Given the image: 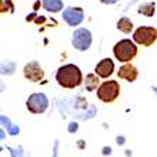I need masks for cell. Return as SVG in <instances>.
I'll use <instances>...</instances> for the list:
<instances>
[{
    "label": "cell",
    "mask_w": 157,
    "mask_h": 157,
    "mask_svg": "<svg viewBox=\"0 0 157 157\" xmlns=\"http://www.w3.org/2000/svg\"><path fill=\"white\" fill-rule=\"evenodd\" d=\"M55 79L59 86L67 88V89H74L82 84V72L77 65L65 64L58 68L55 74Z\"/></svg>",
    "instance_id": "cell-1"
},
{
    "label": "cell",
    "mask_w": 157,
    "mask_h": 157,
    "mask_svg": "<svg viewBox=\"0 0 157 157\" xmlns=\"http://www.w3.org/2000/svg\"><path fill=\"white\" fill-rule=\"evenodd\" d=\"M113 55L121 62H130L137 55V45L135 41L129 40V38L121 40L119 43L115 44Z\"/></svg>",
    "instance_id": "cell-2"
},
{
    "label": "cell",
    "mask_w": 157,
    "mask_h": 157,
    "mask_svg": "<svg viewBox=\"0 0 157 157\" xmlns=\"http://www.w3.org/2000/svg\"><path fill=\"white\" fill-rule=\"evenodd\" d=\"M121 94V85L117 81H106L99 85V88L96 89V96L99 101H102L105 103H112L117 99Z\"/></svg>",
    "instance_id": "cell-3"
},
{
    "label": "cell",
    "mask_w": 157,
    "mask_h": 157,
    "mask_svg": "<svg viewBox=\"0 0 157 157\" xmlns=\"http://www.w3.org/2000/svg\"><path fill=\"white\" fill-rule=\"evenodd\" d=\"M157 40V29L149 26H142L135 30L133 33V41L139 45L151 47Z\"/></svg>",
    "instance_id": "cell-4"
},
{
    "label": "cell",
    "mask_w": 157,
    "mask_h": 157,
    "mask_svg": "<svg viewBox=\"0 0 157 157\" xmlns=\"http://www.w3.org/2000/svg\"><path fill=\"white\" fill-rule=\"evenodd\" d=\"M48 105H50L48 98L45 96V94H43V92L31 94V95L29 96V99H27V102H26L27 109H29L31 113H34V115L44 113V112L47 110Z\"/></svg>",
    "instance_id": "cell-5"
},
{
    "label": "cell",
    "mask_w": 157,
    "mask_h": 157,
    "mask_svg": "<svg viewBox=\"0 0 157 157\" xmlns=\"http://www.w3.org/2000/svg\"><path fill=\"white\" fill-rule=\"evenodd\" d=\"M92 44V34L88 29H78L72 34V45L78 51H86Z\"/></svg>",
    "instance_id": "cell-6"
},
{
    "label": "cell",
    "mask_w": 157,
    "mask_h": 157,
    "mask_svg": "<svg viewBox=\"0 0 157 157\" xmlns=\"http://www.w3.org/2000/svg\"><path fill=\"white\" fill-rule=\"evenodd\" d=\"M23 75L24 78L31 82H40L44 79V70L37 61H31L24 65L23 68Z\"/></svg>",
    "instance_id": "cell-7"
},
{
    "label": "cell",
    "mask_w": 157,
    "mask_h": 157,
    "mask_svg": "<svg viewBox=\"0 0 157 157\" xmlns=\"http://www.w3.org/2000/svg\"><path fill=\"white\" fill-rule=\"evenodd\" d=\"M84 10L81 7H67L62 11V18L65 20V23L71 27H77L84 21Z\"/></svg>",
    "instance_id": "cell-8"
},
{
    "label": "cell",
    "mask_w": 157,
    "mask_h": 157,
    "mask_svg": "<svg viewBox=\"0 0 157 157\" xmlns=\"http://www.w3.org/2000/svg\"><path fill=\"white\" fill-rule=\"evenodd\" d=\"M137 75H139V71L135 65H132L130 62H124L117 71V77L121 79L128 81V82H135L137 79Z\"/></svg>",
    "instance_id": "cell-9"
},
{
    "label": "cell",
    "mask_w": 157,
    "mask_h": 157,
    "mask_svg": "<svg viewBox=\"0 0 157 157\" xmlns=\"http://www.w3.org/2000/svg\"><path fill=\"white\" fill-rule=\"evenodd\" d=\"M115 71V62L110 58H103L96 64L95 74H98L101 78H109Z\"/></svg>",
    "instance_id": "cell-10"
},
{
    "label": "cell",
    "mask_w": 157,
    "mask_h": 157,
    "mask_svg": "<svg viewBox=\"0 0 157 157\" xmlns=\"http://www.w3.org/2000/svg\"><path fill=\"white\" fill-rule=\"evenodd\" d=\"M41 6L50 13H58L62 10L64 3H62V0H43Z\"/></svg>",
    "instance_id": "cell-11"
},
{
    "label": "cell",
    "mask_w": 157,
    "mask_h": 157,
    "mask_svg": "<svg viewBox=\"0 0 157 157\" xmlns=\"http://www.w3.org/2000/svg\"><path fill=\"white\" fill-rule=\"evenodd\" d=\"M99 75L98 74H88L86 78H85V88H86L89 92L95 91L99 88Z\"/></svg>",
    "instance_id": "cell-12"
},
{
    "label": "cell",
    "mask_w": 157,
    "mask_h": 157,
    "mask_svg": "<svg viewBox=\"0 0 157 157\" xmlns=\"http://www.w3.org/2000/svg\"><path fill=\"white\" fill-rule=\"evenodd\" d=\"M116 27L119 31H122V33H124V34H129L133 31V23H132V20L128 17L119 18L116 23Z\"/></svg>",
    "instance_id": "cell-13"
},
{
    "label": "cell",
    "mask_w": 157,
    "mask_h": 157,
    "mask_svg": "<svg viewBox=\"0 0 157 157\" xmlns=\"http://www.w3.org/2000/svg\"><path fill=\"white\" fill-rule=\"evenodd\" d=\"M154 11H156V3L154 2H147L139 6V13L146 17H153Z\"/></svg>",
    "instance_id": "cell-14"
},
{
    "label": "cell",
    "mask_w": 157,
    "mask_h": 157,
    "mask_svg": "<svg viewBox=\"0 0 157 157\" xmlns=\"http://www.w3.org/2000/svg\"><path fill=\"white\" fill-rule=\"evenodd\" d=\"M6 128H7L9 133H10V135H13V136H16V135H18V133H20V129H18V126L10 124V122L7 121V117H6Z\"/></svg>",
    "instance_id": "cell-15"
},
{
    "label": "cell",
    "mask_w": 157,
    "mask_h": 157,
    "mask_svg": "<svg viewBox=\"0 0 157 157\" xmlns=\"http://www.w3.org/2000/svg\"><path fill=\"white\" fill-rule=\"evenodd\" d=\"M110 153H112V149H110L109 146H105L102 149V154H103V156H109Z\"/></svg>",
    "instance_id": "cell-16"
},
{
    "label": "cell",
    "mask_w": 157,
    "mask_h": 157,
    "mask_svg": "<svg viewBox=\"0 0 157 157\" xmlns=\"http://www.w3.org/2000/svg\"><path fill=\"white\" fill-rule=\"evenodd\" d=\"M124 142H126V139H124L123 136H117L116 137V143L119 144V146H122V144H124Z\"/></svg>",
    "instance_id": "cell-17"
},
{
    "label": "cell",
    "mask_w": 157,
    "mask_h": 157,
    "mask_svg": "<svg viewBox=\"0 0 157 157\" xmlns=\"http://www.w3.org/2000/svg\"><path fill=\"white\" fill-rule=\"evenodd\" d=\"M119 0H101V3H103V4H115Z\"/></svg>",
    "instance_id": "cell-18"
},
{
    "label": "cell",
    "mask_w": 157,
    "mask_h": 157,
    "mask_svg": "<svg viewBox=\"0 0 157 157\" xmlns=\"http://www.w3.org/2000/svg\"><path fill=\"white\" fill-rule=\"evenodd\" d=\"M77 129H78V123H71L70 124V132L72 133V132H77Z\"/></svg>",
    "instance_id": "cell-19"
},
{
    "label": "cell",
    "mask_w": 157,
    "mask_h": 157,
    "mask_svg": "<svg viewBox=\"0 0 157 157\" xmlns=\"http://www.w3.org/2000/svg\"><path fill=\"white\" fill-rule=\"evenodd\" d=\"M44 21H45V18H44V17H37L36 18V23H37V24H41V23H44Z\"/></svg>",
    "instance_id": "cell-20"
},
{
    "label": "cell",
    "mask_w": 157,
    "mask_h": 157,
    "mask_svg": "<svg viewBox=\"0 0 157 157\" xmlns=\"http://www.w3.org/2000/svg\"><path fill=\"white\" fill-rule=\"evenodd\" d=\"M38 7H40V0H38V2H36V4H34V10H37Z\"/></svg>",
    "instance_id": "cell-21"
},
{
    "label": "cell",
    "mask_w": 157,
    "mask_h": 157,
    "mask_svg": "<svg viewBox=\"0 0 157 157\" xmlns=\"http://www.w3.org/2000/svg\"><path fill=\"white\" fill-rule=\"evenodd\" d=\"M78 146H79V147H84V146H85L84 142H79V143H78Z\"/></svg>",
    "instance_id": "cell-22"
}]
</instances>
